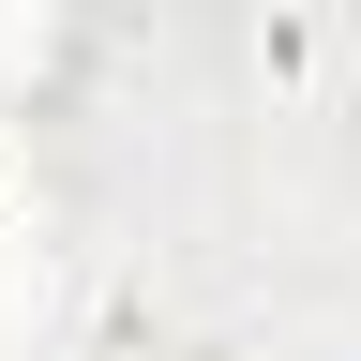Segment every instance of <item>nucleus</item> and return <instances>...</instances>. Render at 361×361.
<instances>
[]
</instances>
